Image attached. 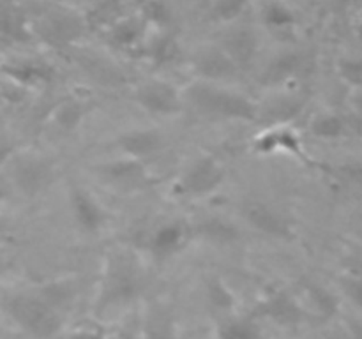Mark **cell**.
Here are the masks:
<instances>
[{
    "mask_svg": "<svg viewBox=\"0 0 362 339\" xmlns=\"http://www.w3.org/2000/svg\"><path fill=\"white\" fill-rule=\"evenodd\" d=\"M4 198H6V189H4L2 184H0V201H2Z\"/></svg>",
    "mask_w": 362,
    "mask_h": 339,
    "instance_id": "30",
    "label": "cell"
},
{
    "mask_svg": "<svg viewBox=\"0 0 362 339\" xmlns=\"http://www.w3.org/2000/svg\"><path fill=\"white\" fill-rule=\"evenodd\" d=\"M300 108H303V102L297 97H276L265 106V109H258V117H260L264 122L271 124V126H281L286 124L288 120L296 119L299 115Z\"/></svg>",
    "mask_w": 362,
    "mask_h": 339,
    "instance_id": "16",
    "label": "cell"
},
{
    "mask_svg": "<svg viewBox=\"0 0 362 339\" xmlns=\"http://www.w3.org/2000/svg\"><path fill=\"white\" fill-rule=\"evenodd\" d=\"M117 147L127 157L144 161V159L159 154L163 150V147H165V140L154 129H133L117 138Z\"/></svg>",
    "mask_w": 362,
    "mask_h": 339,
    "instance_id": "9",
    "label": "cell"
},
{
    "mask_svg": "<svg viewBox=\"0 0 362 339\" xmlns=\"http://www.w3.org/2000/svg\"><path fill=\"white\" fill-rule=\"evenodd\" d=\"M88 112V106L83 101H76V99H69L64 101L62 105L57 106L55 113H53V120L62 131H74L78 124L83 120L85 113Z\"/></svg>",
    "mask_w": 362,
    "mask_h": 339,
    "instance_id": "17",
    "label": "cell"
},
{
    "mask_svg": "<svg viewBox=\"0 0 362 339\" xmlns=\"http://www.w3.org/2000/svg\"><path fill=\"white\" fill-rule=\"evenodd\" d=\"M9 316L28 334L37 338L53 335L60 327L59 311L49 306L41 293H20L6 302Z\"/></svg>",
    "mask_w": 362,
    "mask_h": 339,
    "instance_id": "3",
    "label": "cell"
},
{
    "mask_svg": "<svg viewBox=\"0 0 362 339\" xmlns=\"http://www.w3.org/2000/svg\"><path fill=\"white\" fill-rule=\"evenodd\" d=\"M99 173L110 184L122 187V189H138L144 184H147V173H145L144 161H138V159L133 157L119 159V161L99 166Z\"/></svg>",
    "mask_w": 362,
    "mask_h": 339,
    "instance_id": "10",
    "label": "cell"
},
{
    "mask_svg": "<svg viewBox=\"0 0 362 339\" xmlns=\"http://www.w3.org/2000/svg\"><path fill=\"white\" fill-rule=\"evenodd\" d=\"M265 20L272 27H286L288 23H292L293 16L288 9H286L283 4H269L267 9H265Z\"/></svg>",
    "mask_w": 362,
    "mask_h": 339,
    "instance_id": "23",
    "label": "cell"
},
{
    "mask_svg": "<svg viewBox=\"0 0 362 339\" xmlns=\"http://www.w3.org/2000/svg\"><path fill=\"white\" fill-rule=\"evenodd\" d=\"M225 180V170L214 157H198L179 180V191L184 196L202 198L214 193Z\"/></svg>",
    "mask_w": 362,
    "mask_h": 339,
    "instance_id": "4",
    "label": "cell"
},
{
    "mask_svg": "<svg viewBox=\"0 0 362 339\" xmlns=\"http://www.w3.org/2000/svg\"><path fill=\"white\" fill-rule=\"evenodd\" d=\"M140 286L141 274L134 258L127 253H113L106 265L98 307L105 309L113 304L129 302L140 292Z\"/></svg>",
    "mask_w": 362,
    "mask_h": 339,
    "instance_id": "2",
    "label": "cell"
},
{
    "mask_svg": "<svg viewBox=\"0 0 362 339\" xmlns=\"http://www.w3.org/2000/svg\"><path fill=\"white\" fill-rule=\"evenodd\" d=\"M6 260H4V258L2 256H0V275H2L4 274V270H6Z\"/></svg>",
    "mask_w": 362,
    "mask_h": 339,
    "instance_id": "29",
    "label": "cell"
},
{
    "mask_svg": "<svg viewBox=\"0 0 362 339\" xmlns=\"http://www.w3.org/2000/svg\"><path fill=\"white\" fill-rule=\"evenodd\" d=\"M52 179V166L41 157H21L13 170V180L27 196H34L45 189Z\"/></svg>",
    "mask_w": 362,
    "mask_h": 339,
    "instance_id": "8",
    "label": "cell"
},
{
    "mask_svg": "<svg viewBox=\"0 0 362 339\" xmlns=\"http://www.w3.org/2000/svg\"><path fill=\"white\" fill-rule=\"evenodd\" d=\"M134 101L156 117H173L182 109V97L179 90L168 81L154 80L144 83L134 92Z\"/></svg>",
    "mask_w": 362,
    "mask_h": 339,
    "instance_id": "5",
    "label": "cell"
},
{
    "mask_svg": "<svg viewBox=\"0 0 362 339\" xmlns=\"http://www.w3.org/2000/svg\"><path fill=\"white\" fill-rule=\"evenodd\" d=\"M187 239H189L187 226L180 221H173L156 230L148 242V249L156 260H168L186 246Z\"/></svg>",
    "mask_w": 362,
    "mask_h": 339,
    "instance_id": "11",
    "label": "cell"
},
{
    "mask_svg": "<svg viewBox=\"0 0 362 339\" xmlns=\"http://www.w3.org/2000/svg\"><path fill=\"white\" fill-rule=\"evenodd\" d=\"M194 232L200 239L211 244H218V246H228V244L237 242L240 239V232L237 230V226L219 218H211L198 222Z\"/></svg>",
    "mask_w": 362,
    "mask_h": 339,
    "instance_id": "13",
    "label": "cell"
},
{
    "mask_svg": "<svg viewBox=\"0 0 362 339\" xmlns=\"http://www.w3.org/2000/svg\"><path fill=\"white\" fill-rule=\"evenodd\" d=\"M209 299L219 309H228L232 306L233 299L230 295L228 290L223 286L221 281H211V286H209Z\"/></svg>",
    "mask_w": 362,
    "mask_h": 339,
    "instance_id": "25",
    "label": "cell"
},
{
    "mask_svg": "<svg viewBox=\"0 0 362 339\" xmlns=\"http://www.w3.org/2000/svg\"><path fill=\"white\" fill-rule=\"evenodd\" d=\"M311 133L318 138H338L343 133V120L336 115H320L311 122Z\"/></svg>",
    "mask_w": 362,
    "mask_h": 339,
    "instance_id": "20",
    "label": "cell"
},
{
    "mask_svg": "<svg viewBox=\"0 0 362 339\" xmlns=\"http://www.w3.org/2000/svg\"><path fill=\"white\" fill-rule=\"evenodd\" d=\"M240 214L255 230L265 235L283 240L292 237V226L286 221L285 215L262 201H246L240 207Z\"/></svg>",
    "mask_w": 362,
    "mask_h": 339,
    "instance_id": "6",
    "label": "cell"
},
{
    "mask_svg": "<svg viewBox=\"0 0 362 339\" xmlns=\"http://www.w3.org/2000/svg\"><path fill=\"white\" fill-rule=\"evenodd\" d=\"M297 69H299V56L292 55V53L281 55L269 66L267 71H265L264 81L269 85L283 83V81L288 80L290 76H293V74L297 73Z\"/></svg>",
    "mask_w": 362,
    "mask_h": 339,
    "instance_id": "18",
    "label": "cell"
},
{
    "mask_svg": "<svg viewBox=\"0 0 362 339\" xmlns=\"http://www.w3.org/2000/svg\"><path fill=\"white\" fill-rule=\"evenodd\" d=\"M339 74L345 81L356 87H362V62L361 60L345 59L339 62Z\"/></svg>",
    "mask_w": 362,
    "mask_h": 339,
    "instance_id": "24",
    "label": "cell"
},
{
    "mask_svg": "<svg viewBox=\"0 0 362 339\" xmlns=\"http://www.w3.org/2000/svg\"><path fill=\"white\" fill-rule=\"evenodd\" d=\"M262 314H267V316L274 318V320L281 321V323H288V321H299L303 316V309H300L299 304L293 300V297H290L286 292H279L276 295H272L264 306L260 307Z\"/></svg>",
    "mask_w": 362,
    "mask_h": 339,
    "instance_id": "15",
    "label": "cell"
},
{
    "mask_svg": "<svg viewBox=\"0 0 362 339\" xmlns=\"http://www.w3.org/2000/svg\"><path fill=\"white\" fill-rule=\"evenodd\" d=\"M71 339H105V335L99 328H80L74 332Z\"/></svg>",
    "mask_w": 362,
    "mask_h": 339,
    "instance_id": "26",
    "label": "cell"
},
{
    "mask_svg": "<svg viewBox=\"0 0 362 339\" xmlns=\"http://www.w3.org/2000/svg\"><path fill=\"white\" fill-rule=\"evenodd\" d=\"M7 74L20 85H34L48 80V73L35 66H14L7 71Z\"/></svg>",
    "mask_w": 362,
    "mask_h": 339,
    "instance_id": "21",
    "label": "cell"
},
{
    "mask_svg": "<svg viewBox=\"0 0 362 339\" xmlns=\"http://www.w3.org/2000/svg\"><path fill=\"white\" fill-rule=\"evenodd\" d=\"M246 7V0H214L212 11L219 20L230 21L239 16L243 9Z\"/></svg>",
    "mask_w": 362,
    "mask_h": 339,
    "instance_id": "22",
    "label": "cell"
},
{
    "mask_svg": "<svg viewBox=\"0 0 362 339\" xmlns=\"http://www.w3.org/2000/svg\"><path fill=\"white\" fill-rule=\"evenodd\" d=\"M223 52L233 60V62L240 67H246L247 64L253 60L255 53H257V39L250 32H233L226 37L225 44H223Z\"/></svg>",
    "mask_w": 362,
    "mask_h": 339,
    "instance_id": "14",
    "label": "cell"
},
{
    "mask_svg": "<svg viewBox=\"0 0 362 339\" xmlns=\"http://www.w3.org/2000/svg\"><path fill=\"white\" fill-rule=\"evenodd\" d=\"M69 201L74 219H76L78 226H80L83 232L98 233L99 230L105 226V208L101 207V203H99L87 189H83V187L80 186L71 187Z\"/></svg>",
    "mask_w": 362,
    "mask_h": 339,
    "instance_id": "7",
    "label": "cell"
},
{
    "mask_svg": "<svg viewBox=\"0 0 362 339\" xmlns=\"http://www.w3.org/2000/svg\"><path fill=\"white\" fill-rule=\"evenodd\" d=\"M352 328H354V335H356V339H362V325L354 323Z\"/></svg>",
    "mask_w": 362,
    "mask_h": 339,
    "instance_id": "27",
    "label": "cell"
},
{
    "mask_svg": "<svg viewBox=\"0 0 362 339\" xmlns=\"http://www.w3.org/2000/svg\"><path fill=\"white\" fill-rule=\"evenodd\" d=\"M218 339H260V331L251 320L232 318L223 321L218 331Z\"/></svg>",
    "mask_w": 362,
    "mask_h": 339,
    "instance_id": "19",
    "label": "cell"
},
{
    "mask_svg": "<svg viewBox=\"0 0 362 339\" xmlns=\"http://www.w3.org/2000/svg\"><path fill=\"white\" fill-rule=\"evenodd\" d=\"M184 97L205 115L228 120L258 119V106L239 92L221 88L211 81H198L186 88Z\"/></svg>",
    "mask_w": 362,
    "mask_h": 339,
    "instance_id": "1",
    "label": "cell"
},
{
    "mask_svg": "<svg viewBox=\"0 0 362 339\" xmlns=\"http://www.w3.org/2000/svg\"><path fill=\"white\" fill-rule=\"evenodd\" d=\"M6 233H7V225L4 221H0V242L6 239Z\"/></svg>",
    "mask_w": 362,
    "mask_h": 339,
    "instance_id": "28",
    "label": "cell"
},
{
    "mask_svg": "<svg viewBox=\"0 0 362 339\" xmlns=\"http://www.w3.org/2000/svg\"><path fill=\"white\" fill-rule=\"evenodd\" d=\"M194 71L204 81H226L239 73V66L223 49H207L194 59Z\"/></svg>",
    "mask_w": 362,
    "mask_h": 339,
    "instance_id": "12",
    "label": "cell"
}]
</instances>
